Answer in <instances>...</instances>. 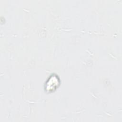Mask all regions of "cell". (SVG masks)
Returning a JSON list of instances; mask_svg holds the SVG:
<instances>
[{
	"label": "cell",
	"instance_id": "obj_1",
	"mask_svg": "<svg viewBox=\"0 0 122 122\" xmlns=\"http://www.w3.org/2000/svg\"><path fill=\"white\" fill-rule=\"evenodd\" d=\"M60 81L57 75L52 74L47 81L45 85V91L48 92H52L58 87Z\"/></svg>",
	"mask_w": 122,
	"mask_h": 122
}]
</instances>
